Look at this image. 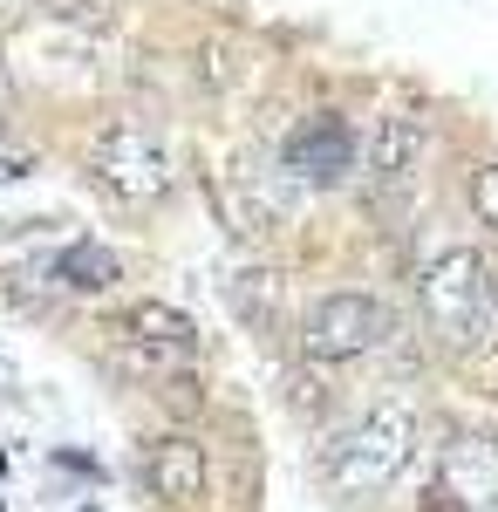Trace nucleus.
Here are the masks:
<instances>
[{
    "instance_id": "f8f14e48",
    "label": "nucleus",
    "mask_w": 498,
    "mask_h": 512,
    "mask_svg": "<svg viewBox=\"0 0 498 512\" xmlns=\"http://www.w3.org/2000/svg\"><path fill=\"white\" fill-rule=\"evenodd\" d=\"M48 14H62V21H103L110 14V0H41Z\"/></svg>"
},
{
    "instance_id": "20e7f679",
    "label": "nucleus",
    "mask_w": 498,
    "mask_h": 512,
    "mask_svg": "<svg viewBox=\"0 0 498 512\" xmlns=\"http://www.w3.org/2000/svg\"><path fill=\"white\" fill-rule=\"evenodd\" d=\"M89 171H96V185L110 198H123V205H157V198L171 192V158H164V144L144 137V130H130V123L96 144Z\"/></svg>"
},
{
    "instance_id": "0eeeda50",
    "label": "nucleus",
    "mask_w": 498,
    "mask_h": 512,
    "mask_svg": "<svg viewBox=\"0 0 498 512\" xmlns=\"http://www.w3.org/2000/svg\"><path fill=\"white\" fill-rule=\"evenodd\" d=\"M464 512H498V437L464 431L444 451V478H437Z\"/></svg>"
},
{
    "instance_id": "f257e3e1",
    "label": "nucleus",
    "mask_w": 498,
    "mask_h": 512,
    "mask_svg": "<svg viewBox=\"0 0 498 512\" xmlns=\"http://www.w3.org/2000/svg\"><path fill=\"white\" fill-rule=\"evenodd\" d=\"M410 458H417V410H403V403H376L369 417H355L335 444H328V492L335 499H369V492H383L396 478L410 472Z\"/></svg>"
},
{
    "instance_id": "39448f33",
    "label": "nucleus",
    "mask_w": 498,
    "mask_h": 512,
    "mask_svg": "<svg viewBox=\"0 0 498 512\" xmlns=\"http://www.w3.org/2000/svg\"><path fill=\"white\" fill-rule=\"evenodd\" d=\"M123 349L137 355L144 369H185L198 355V328L192 315H178V308H164V301H144V308H130V321H123Z\"/></svg>"
},
{
    "instance_id": "1a4fd4ad",
    "label": "nucleus",
    "mask_w": 498,
    "mask_h": 512,
    "mask_svg": "<svg viewBox=\"0 0 498 512\" xmlns=\"http://www.w3.org/2000/svg\"><path fill=\"white\" fill-rule=\"evenodd\" d=\"M144 478H151L157 499H171V506H192L198 492H205V451H198L192 437H157L151 458H144Z\"/></svg>"
},
{
    "instance_id": "6e6552de",
    "label": "nucleus",
    "mask_w": 498,
    "mask_h": 512,
    "mask_svg": "<svg viewBox=\"0 0 498 512\" xmlns=\"http://www.w3.org/2000/svg\"><path fill=\"white\" fill-rule=\"evenodd\" d=\"M423 158H430V130H423L417 117H383L376 123V144H369V178H376V192L417 185Z\"/></svg>"
},
{
    "instance_id": "423d86ee",
    "label": "nucleus",
    "mask_w": 498,
    "mask_h": 512,
    "mask_svg": "<svg viewBox=\"0 0 498 512\" xmlns=\"http://www.w3.org/2000/svg\"><path fill=\"white\" fill-rule=\"evenodd\" d=\"M287 171L307 178V185H342L348 171H355V130L342 117H307L294 137H287Z\"/></svg>"
},
{
    "instance_id": "9b49d317",
    "label": "nucleus",
    "mask_w": 498,
    "mask_h": 512,
    "mask_svg": "<svg viewBox=\"0 0 498 512\" xmlns=\"http://www.w3.org/2000/svg\"><path fill=\"white\" fill-rule=\"evenodd\" d=\"M471 212L498 233V164H478V171H471Z\"/></svg>"
},
{
    "instance_id": "7ed1b4c3",
    "label": "nucleus",
    "mask_w": 498,
    "mask_h": 512,
    "mask_svg": "<svg viewBox=\"0 0 498 512\" xmlns=\"http://www.w3.org/2000/svg\"><path fill=\"white\" fill-rule=\"evenodd\" d=\"M389 335H396V315H389L383 301H369V294H328V301H314L301 342L314 362H355V355L383 349Z\"/></svg>"
},
{
    "instance_id": "f03ea898",
    "label": "nucleus",
    "mask_w": 498,
    "mask_h": 512,
    "mask_svg": "<svg viewBox=\"0 0 498 512\" xmlns=\"http://www.w3.org/2000/svg\"><path fill=\"white\" fill-rule=\"evenodd\" d=\"M417 294H423V321L437 328L444 349H478L485 328H498V274L485 267V253H471V246L437 253L423 267Z\"/></svg>"
},
{
    "instance_id": "2eb2a0df",
    "label": "nucleus",
    "mask_w": 498,
    "mask_h": 512,
    "mask_svg": "<svg viewBox=\"0 0 498 512\" xmlns=\"http://www.w3.org/2000/svg\"><path fill=\"white\" fill-rule=\"evenodd\" d=\"M21 7H28V0H0V21H14V14H21Z\"/></svg>"
},
{
    "instance_id": "ddd939ff",
    "label": "nucleus",
    "mask_w": 498,
    "mask_h": 512,
    "mask_svg": "<svg viewBox=\"0 0 498 512\" xmlns=\"http://www.w3.org/2000/svg\"><path fill=\"white\" fill-rule=\"evenodd\" d=\"M423 512H464V506L444 492V485H430V492H423Z\"/></svg>"
},
{
    "instance_id": "9d476101",
    "label": "nucleus",
    "mask_w": 498,
    "mask_h": 512,
    "mask_svg": "<svg viewBox=\"0 0 498 512\" xmlns=\"http://www.w3.org/2000/svg\"><path fill=\"white\" fill-rule=\"evenodd\" d=\"M55 280L76 287V294H110L116 287V253L103 239H76V246L55 253Z\"/></svg>"
},
{
    "instance_id": "4468645a",
    "label": "nucleus",
    "mask_w": 498,
    "mask_h": 512,
    "mask_svg": "<svg viewBox=\"0 0 498 512\" xmlns=\"http://www.w3.org/2000/svg\"><path fill=\"white\" fill-rule=\"evenodd\" d=\"M7 178H28V164H21V158H0V185H7Z\"/></svg>"
}]
</instances>
